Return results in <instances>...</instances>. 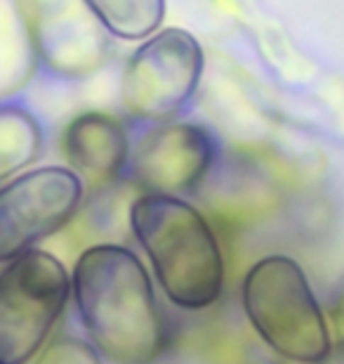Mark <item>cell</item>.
Instances as JSON below:
<instances>
[{
	"label": "cell",
	"mask_w": 344,
	"mask_h": 364,
	"mask_svg": "<svg viewBox=\"0 0 344 364\" xmlns=\"http://www.w3.org/2000/svg\"><path fill=\"white\" fill-rule=\"evenodd\" d=\"M73 305L87 343L111 364H153L167 346V324L151 277L121 244H94L71 272Z\"/></svg>",
	"instance_id": "6da1fadb"
},
{
	"label": "cell",
	"mask_w": 344,
	"mask_h": 364,
	"mask_svg": "<svg viewBox=\"0 0 344 364\" xmlns=\"http://www.w3.org/2000/svg\"><path fill=\"white\" fill-rule=\"evenodd\" d=\"M128 218L170 303L182 310H206L217 303L224 289V256L199 208L182 196L139 194Z\"/></svg>",
	"instance_id": "7a4b0ae2"
},
{
	"label": "cell",
	"mask_w": 344,
	"mask_h": 364,
	"mask_svg": "<svg viewBox=\"0 0 344 364\" xmlns=\"http://www.w3.org/2000/svg\"><path fill=\"white\" fill-rule=\"evenodd\" d=\"M240 303L257 336L281 358L326 364L333 341L306 272L288 256H265L240 284Z\"/></svg>",
	"instance_id": "3957f363"
},
{
	"label": "cell",
	"mask_w": 344,
	"mask_h": 364,
	"mask_svg": "<svg viewBox=\"0 0 344 364\" xmlns=\"http://www.w3.org/2000/svg\"><path fill=\"white\" fill-rule=\"evenodd\" d=\"M73 294L67 265L50 251L33 249L0 270V364L35 358Z\"/></svg>",
	"instance_id": "277c9868"
},
{
	"label": "cell",
	"mask_w": 344,
	"mask_h": 364,
	"mask_svg": "<svg viewBox=\"0 0 344 364\" xmlns=\"http://www.w3.org/2000/svg\"><path fill=\"white\" fill-rule=\"evenodd\" d=\"M206 55L187 28L170 26L144 41L126 62L121 102L133 121L160 126L184 109L201 85Z\"/></svg>",
	"instance_id": "5b68a950"
},
{
	"label": "cell",
	"mask_w": 344,
	"mask_h": 364,
	"mask_svg": "<svg viewBox=\"0 0 344 364\" xmlns=\"http://www.w3.org/2000/svg\"><path fill=\"white\" fill-rule=\"evenodd\" d=\"M83 201V180L71 168L26 171L0 189V260L33 251L73 220Z\"/></svg>",
	"instance_id": "8992f818"
},
{
	"label": "cell",
	"mask_w": 344,
	"mask_h": 364,
	"mask_svg": "<svg viewBox=\"0 0 344 364\" xmlns=\"http://www.w3.org/2000/svg\"><path fill=\"white\" fill-rule=\"evenodd\" d=\"M35 62L57 78L83 81L104 67L111 55L106 31L87 0H38L26 17Z\"/></svg>",
	"instance_id": "52a82bcc"
},
{
	"label": "cell",
	"mask_w": 344,
	"mask_h": 364,
	"mask_svg": "<svg viewBox=\"0 0 344 364\" xmlns=\"http://www.w3.org/2000/svg\"><path fill=\"white\" fill-rule=\"evenodd\" d=\"M215 156L217 142L206 126L160 123L133 144L128 178L142 194L179 196L206 180Z\"/></svg>",
	"instance_id": "ba28073f"
},
{
	"label": "cell",
	"mask_w": 344,
	"mask_h": 364,
	"mask_svg": "<svg viewBox=\"0 0 344 364\" xmlns=\"http://www.w3.org/2000/svg\"><path fill=\"white\" fill-rule=\"evenodd\" d=\"M64 156L76 176L90 187H106L128 171L130 137L111 114L83 112L69 121L62 137Z\"/></svg>",
	"instance_id": "9c48e42d"
},
{
	"label": "cell",
	"mask_w": 344,
	"mask_h": 364,
	"mask_svg": "<svg viewBox=\"0 0 344 364\" xmlns=\"http://www.w3.org/2000/svg\"><path fill=\"white\" fill-rule=\"evenodd\" d=\"M43 128L31 109L21 102H3L0 107V180L26 168L40 156Z\"/></svg>",
	"instance_id": "30bf717a"
},
{
	"label": "cell",
	"mask_w": 344,
	"mask_h": 364,
	"mask_svg": "<svg viewBox=\"0 0 344 364\" xmlns=\"http://www.w3.org/2000/svg\"><path fill=\"white\" fill-rule=\"evenodd\" d=\"M104 28L116 38L142 41L158 33L163 24V0H87Z\"/></svg>",
	"instance_id": "8fae6325"
},
{
	"label": "cell",
	"mask_w": 344,
	"mask_h": 364,
	"mask_svg": "<svg viewBox=\"0 0 344 364\" xmlns=\"http://www.w3.org/2000/svg\"><path fill=\"white\" fill-rule=\"evenodd\" d=\"M101 355L76 336H57L43 348L35 364H101Z\"/></svg>",
	"instance_id": "7c38bea8"
},
{
	"label": "cell",
	"mask_w": 344,
	"mask_h": 364,
	"mask_svg": "<svg viewBox=\"0 0 344 364\" xmlns=\"http://www.w3.org/2000/svg\"><path fill=\"white\" fill-rule=\"evenodd\" d=\"M333 317H335V322H338L340 326H344V287H342V291H340L338 301H335Z\"/></svg>",
	"instance_id": "4fadbf2b"
}]
</instances>
